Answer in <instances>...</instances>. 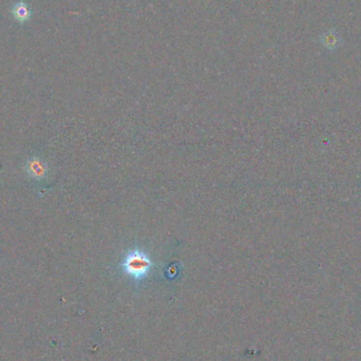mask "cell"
Instances as JSON below:
<instances>
[{
  "label": "cell",
  "instance_id": "cell-1",
  "mask_svg": "<svg viewBox=\"0 0 361 361\" xmlns=\"http://www.w3.org/2000/svg\"><path fill=\"white\" fill-rule=\"evenodd\" d=\"M126 266L129 273L135 276H141L146 273V270L149 267V262H148V260L144 256L133 254V256L128 259Z\"/></svg>",
  "mask_w": 361,
  "mask_h": 361
},
{
  "label": "cell",
  "instance_id": "cell-2",
  "mask_svg": "<svg viewBox=\"0 0 361 361\" xmlns=\"http://www.w3.org/2000/svg\"><path fill=\"white\" fill-rule=\"evenodd\" d=\"M319 40H320V44L324 47V48H327L328 50H330V51L338 49L342 44V39L340 38L339 34L337 33V30L335 28L330 29L328 32H325L322 35H320Z\"/></svg>",
  "mask_w": 361,
  "mask_h": 361
},
{
  "label": "cell",
  "instance_id": "cell-4",
  "mask_svg": "<svg viewBox=\"0 0 361 361\" xmlns=\"http://www.w3.org/2000/svg\"><path fill=\"white\" fill-rule=\"evenodd\" d=\"M44 168L43 166L39 163H36V164H31V173H33L35 175H38V176H41V174L44 173Z\"/></svg>",
  "mask_w": 361,
  "mask_h": 361
},
{
  "label": "cell",
  "instance_id": "cell-3",
  "mask_svg": "<svg viewBox=\"0 0 361 361\" xmlns=\"http://www.w3.org/2000/svg\"><path fill=\"white\" fill-rule=\"evenodd\" d=\"M13 15L17 20L19 21H26L30 18V10L27 7V4L25 2H20L18 4H16V7L13 9Z\"/></svg>",
  "mask_w": 361,
  "mask_h": 361
}]
</instances>
